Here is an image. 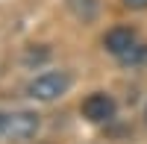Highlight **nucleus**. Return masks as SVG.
Listing matches in <instances>:
<instances>
[{"instance_id": "f257e3e1", "label": "nucleus", "mask_w": 147, "mask_h": 144, "mask_svg": "<svg viewBox=\"0 0 147 144\" xmlns=\"http://www.w3.org/2000/svg\"><path fill=\"white\" fill-rule=\"evenodd\" d=\"M68 88H71V74L68 71H47V74H38L27 85V94L32 100L50 103V100H59Z\"/></svg>"}, {"instance_id": "f03ea898", "label": "nucleus", "mask_w": 147, "mask_h": 144, "mask_svg": "<svg viewBox=\"0 0 147 144\" xmlns=\"http://www.w3.org/2000/svg\"><path fill=\"white\" fill-rule=\"evenodd\" d=\"M38 115L35 112H6V127H3V141L12 144H21V141H30L38 133Z\"/></svg>"}, {"instance_id": "7ed1b4c3", "label": "nucleus", "mask_w": 147, "mask_h": 144, "mask_svg": "<svg viewBox=\"0 0 147 144\" xmlns=\"http://www.w3.org/2000/svg\"><path fill=\"white\" fill-rule=\"evenodd\" d=\"M115 97L112 94H106V91H94L88 94V97L82 100V115H85V121H91V124H106V121H112L115 118Z\"/></svg>"}, {"instance_id": "20e7f679", "label": "nucleus", "mask_w": 147, "mask_h": 144, "mask_svg": "<svg viewBox=\"0 0 147 144\" xmlns=\"http://www.w3.org/2000/svg\"><path fill=\"white\" fill-rule=\"evenodd\" d=\"M136 41H138V35H136V30H132V27H112V30L103 35V47H106L115 59L124 56Z\"/></svg>"}, {"instance_id": "39448f33", "label": "nucleus", "mask_w": 147, "mask_h": 144, "mask_svg": "<svg viewBox=\"0 0 147 144\" xmlns=\"http://www.w3.org/2000/svg\"><path fill=\"white\" fill-rule=\"evenodd\" d=\"M118 62L121 65H129V68H138V65H144L147 62V44H141V41H136L129 47V50L124 53V56H118Z\"/></svg>"}, {"instance_id": "423d86ee", "label": "nucleus", "mask_w": 147, "mask_h": 144, "mask_svg": "<svg viewBox=\"0 0 147 144\" xmlns=\"http://www.w3.org/2000/svg\"><path fill=\"white\" fill-rule=\"evenodd\" d=\"M68 9L80 21H94V15H97V0H68Z\"/></svg>"}, {"instance_id": "0eeeda50", "label": "nucleus", "mask_w": 147, "mask_h": 144, "mask_svg": "<svg viewBox=\"0 0 147 144\" xmlns=\"http://www.w3.org/2000/svg\"><path fill=\"white\" fill-rule=\"evenodd\" d=\"M47 56H50L47 50H27V53H24V62H27V65H41Z\"/></svg>"}, {"instance_id": "6e6552de", "label": "nucleus", "mask_w": 147, "mask_h": 144, "mask_svg": "<svg viewBox=\"0 0 147 144\" xmlns=\"http://www.w3.org/2000/svg\"><path fill=\"white\" fill-rule=\"evenodd\" d=\"M127 9H147V0H121Z\"/></svg>"}, {"instance_id": "1a4fd4ad", "label": "nucleus", "mask_w": 147, "mask_h": 144, "mask_svg": "<svg viewBox=\"0 0 147 144\" xmlns=\"http://www.w3.org/2000/svg\"><path fill=\"white\" fill-rule=\"evenodd\" d=\"M3 127H6V112H0V141H3Z\"/></svg>"}, {"instance_id": "9d476101", "label": "nucleus", "mask_w": 147, "mask_h": 144, "mask_svg": "<svg viewBox=\"0 0 147 144\" xmlns=\"http://www.w3.org/2000/svg\"><path fill=\"white\" fill-rule=\"evenodd\" d=\"M144 121H147V109H144Z\"/></svg>"}]
</instances>
